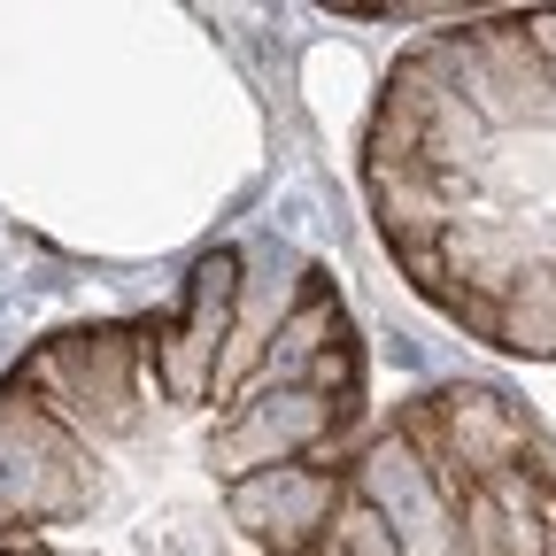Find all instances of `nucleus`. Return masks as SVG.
<instances>
[{"instance_id":"obj_2","label":"nucleus","mask_w":556,"mask_h":556,"mask_svg":"<svg viewBox=\"0 0 556 556\" xmlns=\"http://www.w3.org/2000/svg\"><path fill=\"white\" fill-rule=\"evenodd\" d=\"M364 201L448 325L556 364V16L417 39L364 124Z\"/></svg>"},{"instance_id":"obj_1","label":"nucleus","mask_w":556,"mask_h":556,"mask_svg":"<svg viewBox=\"0 0 556 556\" xmlns=\"http://www.w3.org/2000/svg\"><path fill=\"white\" fill-rule=\"evenodd\" d=\"M364 426L332 270L217 248L0 371V556H325Z\"/></svg>"},{"instance_id":"obj_3","label":"nucleus","mask_w":556,"mask_h":556,"mask_svg":"<svg viewBox=\"0 0 556 556\" xmlns=\"http://www.w3.org/2000/svg\"><path fill=\"white\" fill-rule=\"evenodd\" d=\"M325 556H556V448L503 387H426L356 448Z\"/></svg>"}]
</instances>
